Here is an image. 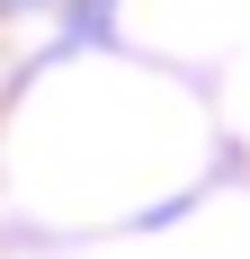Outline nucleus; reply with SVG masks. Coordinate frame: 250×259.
<instances>
[{
  "label": "nucleus",
  "instance_id": "nucleus-1",
  "mask_svg": "<svg viewBox=\"0 0 250 259\" xmlns=\"http://www.w3.org/2000/svg\"><path fill=\"white\" fill-rule=\"evenodd\" d=\"M0 9H18V0H0Z\"/></svg>",
  "mask_w": 250,
  "mask_h": 259
}]
</instances>
